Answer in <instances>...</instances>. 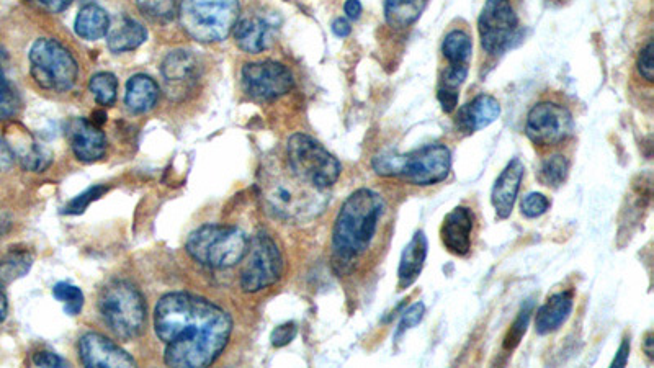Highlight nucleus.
<instances>
[{"label": "nucleus", "instance_id": "nucleus-1", "mask_svg": "<svg viewBox=\"0 0 654 368\" xmlns=\"http://www.w3.org/2000/svg\"><path fill=\"white\" fill-rule=\"evenodd\" d=\"M154 329L166 346L169 367H210L233 331V319L220 306L189 293H169L157 303Z\"/></svg>", "mask_w": 654, "mask_h": 368}, {"label": "nucleus", "instance_id": "nucleus-2", "mask_svg": "<svg viewBox=\"0 0 654 368\" xmlns=\"http://www.w3.org/2000/svg\"><path fill=\"white\" fill-rule=\"evenodd\" d=\"M388 218V205L380 193L355 190L337 213L332 229V264L339 275L354 272L380 243Z\"/></svg>", "mask_w": 654, "mask_h": 368}, {"label": "nucleus", "instance_id": "nucleus-3", "mask_svg": "<svg viewBox=\"0 0 654 368\" xmlns=\"http://www.w3.org/2000/svg\"><path fill=\"white\" fill-rule=\"evenodd\" d=\"M260 193L265 205L278 220L308 223L323 215L329 203L327 190L306 184L285 164H269L260 172Z\"/></svg>", "mask_w": 654, "mask_h": 368}, {"label": "nucleus", "instance_id": "nucleus-4", "mask_svg": "<svg viewBox=\"0 0 654 368\" xmlns=\"http://www.w3.org/2000/svg\"><path fill=\"white\" fill-rule=\"evenodd\" d=\"M373 171L381 177H399L408 184L429 187L447 179L452 154L444 144H427L408 154L385 151L373 158Z\"/></svg>", "mask_w": 654, "mask_h": 368}, {"label": "nucleus", "instance_id": "nucleus-5", "mask_svg": "<svg viewBox=\"0 0 654 368\" xmlns=\"http://www.w3.org/2000/svg\"><path fill=\"white\" fill-rule=\"evenodd\" d=\"M179 22L198 43H216L231 35L239 20V0H180Z\"/></svg>", "mask_w": 654, "mask_h": 368}, {"label": "nucleus", "instance_id": "nucleus-6", "mask_svg": "<svg viewBox=\"0 0 654 368\" xmlns=\"http://www.w3.org/2000/svg\"><path fill=\"white\" fill-rule=\"evenodd\" d=\"M100 316L118 339L131 341L146 328L148 310L143 295L133 283L115 280L99 297Z\"/></svg>", "mask_w": 654, "mask_h": 368}, {"label": "nucleus", "instance_id": "nucleus-7", "mask_svg": "<svg viewBox=\"0 0 654 368\" xmlns=\"http://www.w3.org/2000/svg\"><path fill=\"white\" fill-rule=\"evenodd\" d=\"M249 241L242 229L207 225L193 231L185 247L198 264L210 269H229L246 259Z\"/></svg>", "mask_w": 654, "mask_h": 368}, {"label": "nucleus", "instance_id": "nucleus-8", "mask_svg": "<svg viewBox=\"0 0 654 368\" xmlns=\"http://www.w3.org/2000/svg\"><path fill=\"white\" fill-rule=\"evenodd\" d=\"M287 166L314 189L327 190L341 177V162L311 136L296 133L287 144Z\"/></svg>", "mask_w": 654, "mask_h": 368}, {"label": "nucleus", "instance_id": "nucleus-9", "mask_svg": "<svg viewBox=\"0 0 654 368\" xmlns=\"http://www.w3.org/2000/svg\"><path fill=\"white\" fill-rule=\"evenodd\" d=\"M30 72L41 89L66 92L77 81V61L53 38H40L30 50Z\"/></svg>", "mask_w": 654, "mask_h": 368}, {"label": "nucleus", "instance_id": "nucleus-10", "mask_svg": "<svg viewBox=\"0 0 654 368\" xmlns=\"http://www.w3.org/2000/svg\"><path fill=\"white\" fill-rule=\"evenodd\" d=\"M246 257L247 261L241 272V288L244 292H260L282 279V252L269 234H256L249 241Z\"/></svg>", "mask_w": 654, "mask_h": 368}, {"label": "nucleus", "instance_id": "nucleus-11", "mask_svg": "<svg viewBox=\"0 0 654 368\" xmlns=\"http://www.w3.org/2000/svg\"><path fill=\"white\" fill-rule=\"evenodd\" d=\"M517 28L519 17L511 0H486L478 18V32L481 46L489 56H501L509 50Z\"/></svg>", "mask_w": 654, "mask_h": 368}, {"label": "nucleus", "instance_id": "nucleus-12", "mask_svg": "<svg viewBox=\"0 0 654 368\" xmlns=\"http://www.w3.org/2000/svg\"><path fill=\"white\" fill-rule=\"evenodd\" d=\"M573 128V115L565 105L543 100L530 108L525 135L538 148H551L563 143L573 133Z\"/></svg>", "mask_w": 654, "mask_h": 368}, {"label": "nucleus", "instance_id": "nucleus-13", "mask_svg": "<svg viewBox=\"0 0 654 368\" xmlns=\"http://www.w3.org/2000/svg\"><path fill=\"white\" fill-rule=\"evenodd\" d=\"M242 84L252 99L270 102L287 95L295 86V79L292 72L282 63L260 61L244 66Z\"/></svg>", "mask_w": 654, "mask_h": 368}, {"label": "nucleus", "instance_id": "nucleus-14", "mask_svg": "<svg viewBox=\"0 0 654 368\" xmlns=\"http://www.w3.org/2000/svg\"><path fill=\"white\" fill-rule=\"evenodd\" d=\"M82 364L89 368H131L136 362L128 352L102 334H84L79 341Z\"/></svg>", "mask_w": 654, "mask_h": 368}, {"label": "nucleus", "instance_id": "nucleus-15", "mask_svg": "<svg viewBox=\"0 0 654 368\" xmlns=\"http://www.w3.org/2000/svg\"><path fill=\"white\" fill-rule=\"evenodd\" d=\"M68 138L72 153L81 162L99 161L107 153V138L100 126L87 118H72L68 123Z\"/></svg>", "mask_w": 654, "mask_h": 368}, {"label": "nucleus", "instance_id": "nucleus-16", "mask_svg": "<svg viewBox=\"0 0 654 368\" xmlns=\"http://www.w3.org/2000/svg\"><path fill=\"white\" fill-rule=\"evenodd\" d=\"M475 228V213L468 207L453 208L444 218L440 239L450 254L465 257L471 251V234Z\"/></svg>", "mask_w": 654, "mask_h": 368}, {"label": "nucleus", "instance_id": "nucleus-17", "mask_svg": "<svg viewBox=\"0 0 654 368\" xmlns=\"http://www.w3.org/2000/svg\"><path fill=\"white\" fill-rule=\"evenodd\" d=\"M524 176V162L519 158H514L496 180L493 192H491V203H493L499 220H507L511 216Z\"/></svg>", "mask_w": 654, "mask_h": 368}, {"label": "nucleus", "instance_id": "nucleus-18", "mask_svg": "<svg viewBox=\"0 0 654 368\" xmlns=\"http://www.w3.org/2000/svg\"><path fill=\"white\" fill-rule=\"evenodd\" d=\"M274 23L259 15H246L234 27L236 45L246 53L257 54L270 48L275 40Z\"/></svg>", "mask_w": 654, "mask_h": 368}, {"label": "nucleus", "instance_id": "nucleus-19", "mask_svg": "<svg viewBox=\"0 0 654 368\" xmlns=\"http://www.w3.org/2000/svg\"><path fill=\"white\" fill-rule=\"evenodd\" d=\"M499 115H501V105L498 100L494 99L493 95L483 94L458 110L455 123L463 135H473L476 131L483 130L496 122Z\"/></svg>", "mask_w": 654, "mask_h": 368}, {"label": "nucleus", "instance_id": "nucleus-20", "mask_svg": "<svg viewBox=\"0 0 654 368\" xmlns=\"http://www.w3.org/2000/svg\"><path fill=\"white\" fill-rule=\"evenodd\" d=\"M198 63L189 51L177 50L167 54L162 61L161 74L167 89L179 94L197 79Z\"/></svg>", "mask_w": 654, "mask_h": 368}, {"label": "nucleus", "instance_id": "nucleus-21", "mask_svg": "<svg viewBox=\"0 0 654 368\" xmlns=\"http://www.w3.org/2000/svg\"><path fill=\"white\" fill-rule=\"evenodd\" d=\"M574 297L573 292H560L551 295L545 305L540 306L535 315V331L540 336L555 333L558 329L563 328V324L568 321L573 311Z\"/></svg>", "mask_w": 654, "mask_h": 368}, {"label": "nucleus", "instance_id": "nucleus-22", "mask_svg": "<svg viewBox=\"0 0 654 368\" xmlns=\"http://www.w3.org/2000/svg\"><path fill=\"white\" fill-rule=\"evenodd\" d=\"M7 144L12 149L15 158L20 159V164L27 171L43 172L46 167H50V151L36 143L33 136L27 130H23L22 126L15 128L12 138L7 141Z\"/></svg>", "mask_w": 654, "mask_h": 368}, {"label": "nucleus", "instance_id": "nucleus-23", "mask_svg": "<svg viewBox=\"0 0 654 368\" xmlns=\"http://www.w3.org/2000/svg\"><path fill=\"white\" fill-rule=\"evenodd\" d=\"M427 257V238L424 231H417L411 243L404 247L399 261L398 269V290H406L411 287L419 275H421Z\"/></svg>", "mask_w": 654, "mask_h": 368}, {"label": "nucleus", "instance_id": "nucleus-24", "mask_svg": "<svg viewBox=\"0 0 654 368\" xmlns=\"http://www.w3.org/2000/svg\"><path fill=\"white\" fill-rule=\"evenodd\" d=\"M146 40H148L146 28L130 17H118L108 28L107 45L112 53L120 54L136 50Z\"/></svg>", "mask_w": 654, "mask_h": 368}, {"label": "nucleus", "instance_id": "nucleus-25", "mask_svg": "<svg viewBox=\"0 0 654 368\" xmlns=\"http://www.w3.org/2000/svg\"><path fill=\"white\" fill-rule=\"evenodd\" d=\"M159 86L156 81L144 74H136L126 84L125 104L128 110L141 115L156 107L159 100Z\"/></svg>", "mask_w": 654, "mask_h": 368}, {"label": "nucleus", "instance_id": "nucleus-26", "mask_svg": "<svg viewBox=\"0 0 654 368\" xmlns=\"http://www.w3.org/2000/svg\"><path fill=\"white\" fill-rule=\"evenodd\" d=\"M110 28V17L100 5L90 4L82 7L74 22L77 36L95 41L104 38Z\"/></svg>", "mask_w": 654, "mask_h": 368}, {"label": "nucleus", "instance_id": "nucleus-27", "mask_svg": "<svg viewBox=\"0 0 654 368\" xmlns=\"http://www.w3.org/2000/svg\"><path fill=\"white\" fill-rule=\"evenodd\" d=\"M471 53H473V41L468 33L463 30H452L445 35L442 54L447 61V66L470 69Z\"/></svg>", "mask_w": 654, "mask_h": 368}, {"label": "nucleus", "instance_id": "nucleus-28", "mask_svg": "<svg viewBox=\"0 0 654 368\" xmlns=\"http://www.w3.org/2000/svg\"><path fill=\"white\" fill-rule=\"evenodd\" d=\"M427 0H386V23L393 28H408L419 20Z\"/></svg>", "mask_w": 654, "mask_h": 368}, {"label": "nucleus", "instance_id": "nucleus-29", "mask_svg": "<svg viewBox=\"0 0 654 368\" xmlns=\"http://www.w3.org/2000/svg\"><path fill=\"white\" fill-rule=\"evenodd\" d=\"M568 174V158L565 154H553V156L543 159L542 166L538 169V180H540V184L556 189L565 182Z\"/></svg>", "mask_w": 654, "mask_h": 368}, {"label": "nucleus", "instance_id": "nucleus-30", "mask_svg": "<svg viewBox=\"0 0 654 368\" xmlns=\"http://www.w3.org/2000/svg\"><path fill=\"white\" fill-rule=\"evenodd\" d=\"M33 264V256L30 252H10L0 261V283L14 282L27 274Z\"/></svg>", "mask_w": 654, "mask_h": 368}, {"label": "nucleus", "instance_id": "nucleus-31", "mask_svg": "<svg viewBox=\"0 0 654 368\" xmlns=\"http://www.w3.org/2000/svg\"><path fill=\"white\" fill-rule=\"evenodd\" d=\"M89 89L97 104L102 107H112L117 99V77L110 72H99L90 79Z\"/></svg>", "mask_w": 654, "mask_h": 368}, {"label": "nucleus", "instance_id": "nucleus-32", "mask_svg": "<svg viewBox=\"0 0 654 368\" xmlns=\"http://www.w3.org/2000/svg\"><path fill=\"white\" fill-rule=\"evenodd\" d=\"M136 5L144 17L154 22H171L179 9L175 0H136Z\"/></svg>", "mask_w": 654, "mask_h": 368}, {"label": "nucleus", "instance_id": "nucleus-33", "mask_svg": "<svg viewBox=\"0 0 654 368\" xmlns=\"http://www.w3.org/2000/svg\"><path fill=\"white\" fill-rule=\"evenodd\" d=\"M53 295L59 303H63L64 311L69 316H77L82 311L84 306V295H82L81 288L69 285V283H58L53 288Z\"/></svg>", "mask_w": 654, "mask_h": 368}, {"label": "nucleus", "instance_id": "nucleus-34", "mask_svg": "<svg viewBox=\"0 0 654 368\" xmlns=\"http://www.w3.org/2000/svg\"><path fill=\"white\" fill-rule=\"evenodd\" d=\"M532 310H534V301H529V303L520 310L519 316H517L516 321H514L511 329H509V333H507L506 339H504V349H506V351H514V349L519 346L522 337L527 333V326H529Z\"/></svg>", "mask_w": 654, "mask_h": 368}, {"label": "nucleus", "instance_id": "nucleus-35", "mask_svg": "<svg viewBox=\"0 0 654 368\" xmlns=\"http://www.w3.org/2000/svg\"><path fill=\"white\" fill-rule=\"evenodd\" d=\"M18 95L14 87L5 79L4 72L0 68V122L7 118L14 117L18 110Z\"/></svg>", "mask_w": 654, "mask_h": 368}, {"label": "nucleus", "instance_id": "nucleus-36", "mask_svg": "<svg viewBox=\"0 0 654 368\" xmlns=\"http://www.w3.org/2000/svg\"><path fill=\"white\" fill-rule=\"evenodd\" d=\"M551 202L548 200L547 195L543 193L532 192L529 195H525L520 202V211L525 218L529 220H534V218H540V216L545 215L548 210H550Z\"/></svg>", "mask_w": 654, "mask_h": 368}, {"label": "nucleus", "instance_id": "nucleus-37", "mask_svg": "<svg viewBox=\"0 0 654 368\" xmlns=\"http://www.w3.org/2000/svg\"><path fill=\"white\" fill-rule=\"evenodd\" d=\"M105 192H107L105 187H92V189L81 193L79 197L71 200V202L68 203V207L64 208V213H66V215H81V213H84V210L89 207L90 203L95 202L97 198L102 197Z\"/></svg>", "mask_w": 654, "mask_h": 368}, {"label": "nucleus", "instance_id": "nucleus-38", "mask_svg": "<svg viewBox=\"0 0 654 368\" xmlns=\"http://www.w3.org/2000/svg\"><path fill=\"white\" fill-rule=\"evenodd\" d=\"M424 313H426V306L421 301L414 303L411 308H408V311H404L403 318L399 321L398 329H396V339L403 336L409 329L416 328L417 324L421 323L422 318H424Z\"/></svg>", "mask_w": 654, "mask_h": 368}, {"label": "nucleus", "instance_id": "nucleus-39", "mask_svg": "<svg viewBox=\"0 0 654 368\" xmlns=\"http://www.w3.org/2000/svg\"><path fill=\"white\" fill-rule=\"evenodd\" d=\"M638 72L640 76L645 79L648 84H653L654 81V45L653 41H648L645 48H641L638 54Z\"/></svg>", "mask_w": 654, "mask_h": 368}, {"label": "nucleus", "instance_id": "nucleus-40", "mask_svg": "<svg viewBox=\"0 0 654 368\" xmlns=\"http://www.w3.org/2000/svg\"><path fill=\"white\" fill-rule=\"evenodd\" d=\"M296 333H298V328H296L295 323H285L275 328L270 341L275 347L288 346L295 339Z\"/></svg>", "mask_w": 654, "mask_h": 368}, {"label": "nucleus", "instance_id": "nucleus-41", "mask_svg": "<svg viewBox=\"0 0 654 368\" xmlns=\"http://www.w3.org/2000/svg\"><path fill=\"white\" fill-rule=\"evenodd\" d=\"M27 2L46 14H59L68 9L74 0H27Z\"/></svg>", "mask_w": 654, "mask_h": 368}, {"label": "nucleus", "instance_id": "nucleus-42", "mask_svg": "<svg viewBox=\"0 0 654 368\" xmlns=\"http://www.w3.org/2000/svg\"><path fill=\"white\" fill-rule=\"evenodd\" d=\"M33 364L36 367H51L58 368L64 367V360L58 355L53 354V352H38V354L33 357Z\"/></svg>", "mask_w": 654, "mask_h": 368}, {"label": "nucleus", "instance_id": "nucleus-43", "mask_svg": "<svg viewBox=\"0 0 654 368\" xmlns=\"http://www.w3.org/2000/svg\"><path fill=\"white\" fill-rule=\"evenodd\" d=\"M14 158V153H12V149H10L7 141L0 140V172L7 171L12 166Z\"/></svg>", "mask_w": 654, "mask_h": 368}, {"label": "nucleus", "instance_id": "nucleus-44", "mask_svg": "<svg viewBox=\"0 0 654 368\" xmlns=\"http://www.w3.org/2000/svg\"><path fill=\"white\" fill-rule=\"evenodd\" d=\"M628 355H630V339L625 337L622 342V346L619 347V352L615 355L614 362H612V367H625L628 362Z\"/></svg>", "mask_w": 654, "mask_h": 368}, {"label": "nucleus", "instance_id": "nucleus-45", "mask_svg": "<svg viewBox=\"0 0 654 368\" xmlns=\"http://www.w3.org/2000/svg\"><path fill=\"white\" fill-rule=\"evenodd\" d=\"M362 10L363 7L360 4V0H347L344 4V12L350 20H359Z\"/></svg>", "mask_w": 654, "mask_h": 368}, {"label": "nucleus", "instance_id": "nucleus-46", "mask_svg": "<svg viewBox=\"0 0 654 368\" xmlns=\"http://www.w3.org/2000/svg\"><path fill=\"white\" fill-rule=\"evenodd\" d=\"M332 32H334V35L339 36V38L349 36L350 32H352L349 20H345V18H337L336 22L332 23Z\"/></svg>", "mask_w": 654, "mask_h": 368}, {"label": "nucleus", "instance_id": "nucleus-47", "mask_svg": "<svg viewBox=\"0 0 654 368\" xmlns=\"http://www.w3.org/2000/svg\"><path fill=\"white\" fill-rule=\"evenodd\" d=\"M643 351H645V354L650 357V359H653L654 357V337L653 334L648 333L646 334L645 341H643Z\"/></svg>", "mask_w": 654, "mask_h": 368}, {"label": "nucleus", "instance_id": "nucleus-48", "mask_svg": "<svg viewBox=\"0 0 654 368\" xmlns=\"http://www.w3.org/2000/svg\"><path fill=\"white\" fill-rule=\"evenodd\" d=\"M7 311H9V301L5 297L4 290L0 288V323L7 318Z\"/></svg>", "mask_w": 654, "mask_h": 368}]
</instances>
